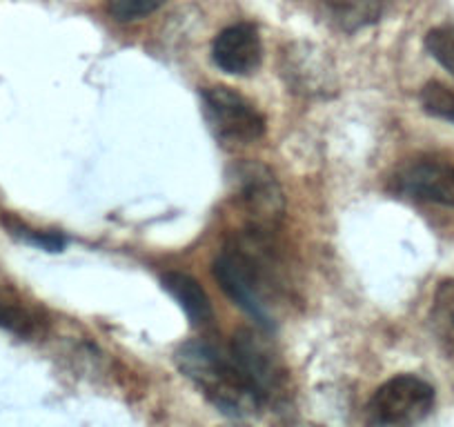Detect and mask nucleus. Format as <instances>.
Returning a JSON list of instances; mask_svg holds the SVG:
<instances>
[{
    "label": "nucleus",
    "instance_id": "f257e3e1",
    "mask_svg": "<svg viewBox=\"0 0 454 427\" xmlns=\"http://www.w3.org/2000/svg\"><path fill=\"white\" fill-rule=\"evenodd\" d=\"M274 232L272 228L247 225L227 241L214 260L221 290L265 330H274V307L286 291Z\"/></svg>",
    "mask_w": 454,
    "mask_h": 427
},
{
    "label": "nucleus",
    "instance_id": "f03ea898",
    "mask_svg": "<svg viewBox=\"0 0 454 427\" xmlns=\"http://www.w3.org/2000/svg\"><path fill=\"white\" fill-rule=\"evenodd\" d=\"M174 361L185 378H190L203 392L205 399L225 416L250 418L263 409L259 396L234 363L230 347L225 350L214 341L194 338L178 347Z\"/></svg>",
    "mask_w": 454,
    "mask_h": 427
},
{
    "label": "nucleus",
    "instance_id": "7ed1b4c3",
    "mask_svg": "<svg viewBox=\"0 0 454 427\" xmlns=\"http://www.w3.org/2000/svg\"><path fill=\"white\" fill-rule=\"evenodd\" d=\"M230 354L263 408L281 405L287 396V369L281 354L259 330L241 328L230 341Z\"/></svg>",
    "mask_w": 454,
    "mask_h": 427
},
{
    "label": "nucleus",
    "instance_id": "20e7f679",
    "mask_svg": "<svg viewBox=\"0 0 454 427\" xmlns=\"http://www.w3.org/2000/svg\"><path fill=\"white\" fill-rule=\"evenodd\" d=\"M209 128L225 143H254L268 129V120L254 105L230 87H205L200 91Z\"/></svg>",
    "mask_w": 454,
    "mask_h": 427
},
{
    "label": "nucleus",
    "instance_id": "39448f33",
    "mask_svg": "<svg viewBox=\"0 0 454 427\" xmlns=\"http://www.w3.org/2000/svg\"><path fill=\"white\" fill-rule=\"evenodd\" d=\"M434 408V387L412 374H399L383 383L368 403L372 425H414Z\"/></svg>",
    "mask_w": 454,
    "mask_h": 427
},
{
    "label": "nucleus",
    "instance_id": "423d86ee",
    "mask_svg": "<svg viewBox=\"0 0 454 427\" xmlns=\"http://www.w3.org/2000/svg\"><path fill=\"white\" fill-rule=\"evenodd\" d=\"M399 194L426 203L454 207V165L439 159H414L392 174Z\"/></svg>",
    "mask_w": 454,
    "mask_h": 427
},
{
    "label": "nucleus",
    "instance_id": "0eeeda50",
    "mask_svg": "<svg viewBox=\"0 0 454 427\" xmlns=\"http://www.w3.org/2000/svg\"><path fill=\"white\" fill-rule=\"evenodd\" d=\"M237 198L243 212L250 216V225L277 229L286 212V198H283L281 185L268 167H261V165L243 167L239 176Z\"/></svg>",
    "mask_w": 454,
    "mask_h": 427
},
{
    "label": "nucleus",
    "instance_id": "6e6552de",
    "mask_svg": "<svg viewBox=\"0 0 454 427\" xmlns=\"http://www.w3.org/2000/svg\"><path fill=\"white\" fill-rule=\"evenodd\" d=\"M212 58L223 72L232 76H250L263 58L261 36L254 25L237 23L223 29L212 45Z\"/></svg>",
    "mask_w": 454,
    "mask_h": 427
},
{
    "label": "nucleus",
    "instance_id": "1a4fd4ad",
    "mask_svg": "<svg viewBox=\"0 0 454 427\" xmlns=\"http://www.w3.org/2000/svg\"><path fill=\"white\" fill-rule=\"evenodd\" d=\"M160 283H163L165 291L181 305L194 328H209L214 323V309L209 303V296L205 294L196 278L183 272H168L160 276Z\"/></svg>",
    "mask_w": 454,
    "mask_h": 427
},
{
    "label": "nucleus",
    "instance_id": "9d476101",
    "mask_svg": "<svg viewBox=\"0 0 454 427\" xmlns=\"http://www.w3.org/2000/svg\"><path fill=\"white\" fill-rule=\"evenodd\" d=\"M332 25L343 32H359L377 23L386 10V0H321Z\"/></svg>",
    "mask_w": 454,
    "mask_h": 427
},
{
    "label": "nucleus",
    "instance_id": "9b49d317",
    "mask_svg": "<svg viewBox=\"0 0 454 427\" xmlns=\"http://www.w3.org/2000/svg\"><path fill=\"white\" fill-rule=\"evenodd\" d=\"M0 328L20 338H32L43 332L45 318L34 307L25 305L16 291L0 287Z\"/></svg>",
    "mask_w": 454,
    "mask_h": 427
},
{
    "label": "nucleus",
    "instance_id": "f8f14e48",
    "mask_svg": "<svg viewBox=\"0 0 454 427\" xmlns=\"http://www.w3.org/2000/svg\"><path fill=\"white\" fill-rule=\"evenodd\" d=\"M421 107L430 116L454 123V89L439 81H430L421 87Z\"/></svg>",
    "mask_w": 454,
    "mask_h": 427
},
{
    "label": "nucleus",
    "instance_id": "ddd939ff",
    "mask_svg": "<svg viewBox=\"0 0 454 427\" xmlns=\"http://www.w3.org/2000/svg\"><path fill=\"white\" fill-rule=\"evenodd\" d=\"M3 223L10 229L14 237L23 238L25 243H32V245L41 247L45 252H60L67 245V238L60 232H50V229H34L27 228L25 223H20L19 219H12V216H3Z\"/></svg>",
    "mask_w": 454,
    "mask_h": 427
},
{
    "label": "nucleus",
    "instance_id": "4468645a",
    "mask_svg": "<svg viewBox=\"0 0 454 427\" xmlns=\"http://www.w3.org/2000/svg\"><path fill=\"white\" fill-rule=\"evenodd\" d=\"M432 321L441 332L454 337V278L436 287L434 300H432Z\"/></svg>",
    "mask_w": 454,
    "mask_h": 427
},
{
    "label": "nucleus",
    "instance_id": "2eb2a0df",
    "mask_svg": "<svg viewBox=\"0 0 454 427\" xmlns=\"http://www.w3.org/2000/svg\"><path fill=\"white\" fill-rule=\"evenodd\" d=\"M426 50L441 67L454 76V27L430 29L426 36Z\"/></svg>",
    "mask_w": 454,
    "mask_h": 427
},
{
    "label": "nucleus",
    "instance_id": "dca6fc26",
    "mask_svg": "<svg viewBox=\"0 0 454 427\" xmlns=\"http://www.w3.org/2000/svg\"><path fill=\"white\" fill-rule=\"evenodd\" d=\"M168 0H109L107 12L112 14V19L121 20V23H129V20H138L154 14Z\"/></svg>",
    "mask_w": 454,
    "mask_h": 427
}]
</instances>
